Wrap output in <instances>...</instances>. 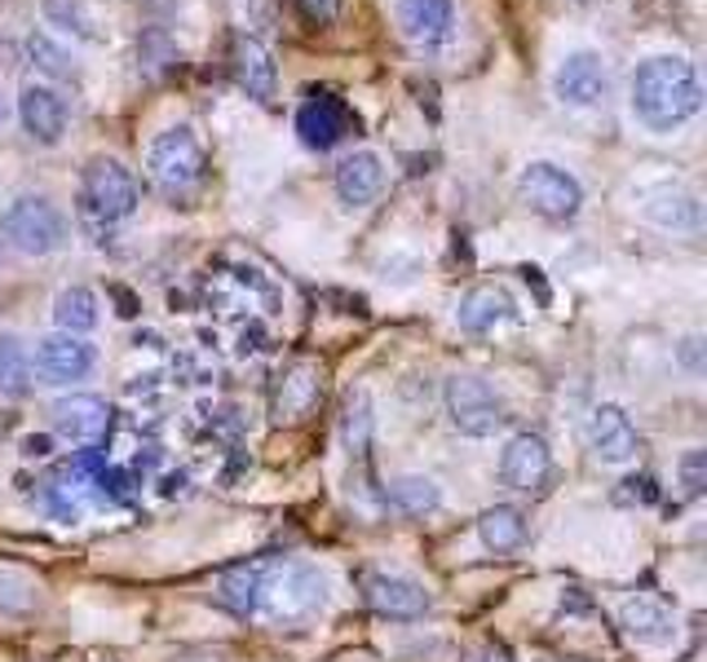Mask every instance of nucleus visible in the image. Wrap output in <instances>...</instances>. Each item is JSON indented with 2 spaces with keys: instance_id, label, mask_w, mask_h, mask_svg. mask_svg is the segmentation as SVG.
Segmentation results:
<instances>
[{
  "instance_id": "nucleus-1",
  "label": "nucleus",
  "mask_w": 707,
  "mask_h": 662,
  "mask_svg": "<svg viewBox=\"0 0 707 662\" xmlns=\"http://www.w3.org/2000/svg\"><path fill=\"white\" fill-rule=\"evenodd\" d=\"M217 601L239 619H262L275 628H301L328 606V575L310 561L270 557L230 566L217 579Z\"/></svg>"
},
{
  "instance_id": "nucleus-2",
  "label": "nucleus",
  "mask_w": 707,
  "mask_h": 662,
  "mask_svg": "<svg viewBox=\"0 0 707 662\" xmlns=\"http://www.w3.org/2000/svg\"><path fill=\"white\" fill-rule=\"evenodd\" d=\"M699 106H704V84L690 58L655 53L633 71V111L646 128L673 133L686 120H695Z\"/></svg>"
},
{
  "instance_id": "nucleus-3",
  "label": "nucleus",
  "mask_w": 707,
  "mask_h": 662,
  "mask_svg": "<svg viewBox=\"0 0 707 662\" xmlns=\"http://www.w3.org/2000/svg\"><path fill=\"white\" fill-rule=\"evenodd\" d=\"M4 239L27 257H49L66 244V217L44 195H18L0 221Z\"/></svg>"
},
{
  "instance_id": "nucleus-4",
  "label": "nucleus",
  "mask_w": 707,
  "mask_h": 662,
  "mask_svg": "<svg viewBox=\"0 0 707 662\" xmlns=\"http://www.w3.org/2000/svg\"><path fill=\"white\" fill-rule=\"evenodd\" d=\"M518 199H522L535 217H544V221H571V217L584 208V186H580L566 168L540 159V164H526V168H522V177H518Z\"/></svg>"
},
{
  "instance_id": "nucleus-5",
  "label": "nucleus",
  "mask_w": 707,
  "mask_h": 662,
  "mask_svg": "<svg viewBox=\"0 0 707 662\" xmlns=\"http://www.w3.org/2000/svg\"><path fill=\"white\" fill-rule=\"evenodd\" d=\"M442 402H447V420L464 433V437H491L509 424V411L504 402L495 397V389L478 375H451L447 389H442Z\"/></svg>"
},
{
  "instance_id": "nucleus-6",
  "label": "nucleus",
  "mask_w": 707,
  "mask_h": 662,
  "mask_svg": "<svg viewBox=\"0 0 707 662\" xmlns=\"http://www.w3.org/2000/svg\"><path fill=\"white\" fill-rule=\"evenodd\" d=\"M80 208L93 221H124L137 208V182L120 159H93L80 177Z\"/></svg>"
},
{
  "instance_id": "nucleus-7",
  "label": "nucleus",
  "mask_w": 707,
  "mask_h": 662,
  "mask_svg": "<svg viewBox=\"0 0 707 662\" xmlns=\"http://www.w3.org/2000/svg\"><path fill=\"white\" fill-rule=\"evenodd\" d=\"M146 164H151V177H155L164 190H173V195L204 182V146H199V137H195L186 124L164 128V133L151 142Z\"/></svg>"
},
{
  "instance_id": "nucleus-8",
  "label": "nucleus",
  "mask_w": 707,
  "mask_h": 662,
  "mask_svg": "<svg viewBox=\"0 0 707 662\" xmlns=\"http://www.w3.org/2000/svg\"><path fill=\"white\" fill-rule=\"evenodd\" d=\"M350 128H354L350 106L337 93H328V89H315L301 102V111H297V133H301V142L310 151H332L337 142H346Z\"/></svg>"
},
{
  "instance_id": "nucleus-9",
  "label": "nucleus",
  "mask_w": 707,
  "mask_h": 662,
  "mask_svg": "<svg viewBox=\"0 0 707 662\" xmlns=\"http://www.w3.org/2000/svg\"><path fill=\"white\" fill-rule=\"evenodd\" d=\"M98 366V349L84 340V335H71V331H53L35 344V371L49 380V384H75L84 380L89 371Z\"/></svg>"
},
{
  "instance_id": "nucleus-10",
  "label": "nucleus",
  "mask_w": 707,
  "mask_h": 662,
  "mask_svg": "<svg viewBox=\"0 0 707 662\" xmlns=\"http://www.w3.org/2000/svg\"><path fill=\"white\" fill-rule=\"evenodd\" d=\"M553 89H557V97L566 106H597L606 97V89H611L602 53H593V49L566 53L562 66H557V75H553Z\"/></svg>"
},
{
  "instance_id": "nucleus-11",
  "label": "nucleus",
  "mask_w": 707,
  "mask_h": 662,
  "mask_svg": "<svg viewBox=\"0 0 707 662\" xmlns=\"http://www.w3.org/2000/svg\"><path fill=\"white\" fill-rule=\"evenodd\" d=\"M588 446L597 451L602 464H628V459H637L642 437H637L633 420L624 415V406L602 402V406L588 415Z\"/></svg>"
},
{
  "instance_id": "nucleus-12",
  "label": "nucleus",
  "mask_w": 707,
  "mask_h": 662,
  "mask_svg": "<svg viewBox=\"0 0 707 662\" xmlns=\"http://www.w3.org/2000/svg\"><path fill=\"white\" fill-rule=\"evenodd\" d=\"M549 468H553V455H549V442L540 433L509 437V446L500 455V482L504 486H513V490H540L549 482Z\"/></svg>"
},
{
  "instance_id": "nucleus-13",
  "label": "nucleus",
  "mask_w": 707,
  "mask_h": 662,
  "mask_svg": "<svg viewBox=\"0 0 707 662\" xmlns=\"http://www.w3.org/2000/svg\"><path fill=\"white\" fill-rule=\"evenodd\" d=\"M362 601L385 619H420L429 610V592L416 579L380 575V570L362 575Z\"/></svg>"
},
{
  "instance_id": "nucleus-14",
  "label": "nucleus",
  "mask_w": 707,
  "mask_h": 662,
  "mask_svg": "<svg viewBox=\"0 0 707 662\" xmlns=\"http://www.w3.org/2000/svg\"><path fill=\"white\" fill-rule=\"evenodd\" d=\"M637 208H642L646 221H655L664 230H699V221H704L699 199L682 186H668V182L637 190Z\"/></svg>"
},
{
  "instance_id": "nucleus-15",
  "label": "nucleus",
  "mask_w": 707,
  "mask_h": 662,
  "mask_svg": "<svg viewBox=\"0 0 707 662\" xmlns=\"http://www.w3.org/2000/svg\"><path fill=\"white\" fill-rule=\"evenodd\" d=\"M619 628L637 641V645H650V650H664V645H673L677 641V619H673V610L664 606V601H655V597H628V601H619Z\"/></svg>"
},
{
  "instance_id": "nucleus-16",
  "label": "nucleus",
  "mask_w": 707,
  "mask_h": 662,
  "mask_svg": "<svg viewBox=\"0 0 707 662\" xmlns=\"http://www.w3.org/2000/svg\"><path fill=\"white\" fill-rule=\"evenodd\" d=\"M18 120H22V128L35 137V142H44V146H53L62 133H66V102L49 89V84H22V93H18Z\"/></svg>"
},
{
  "instance_id": "nucleus-17",
  "label": "nucleus",
  "mask_w": 707,
  "mask_h": 662,
  "mask_svg": "<svg viewBox=\"0 0 707 662\" xmlns=\"http://www.w3.org/2000/svg\"><path fill=\"white\" fill-rule=\"evenodd\" d=\"M53 428L71 442H98L111 428V406L98 393H71L53 402Z\"/></svg>"
},
{
  "instance_id": "nucleus-18",
  "label": "nucleus",
  "mask_w": 707,
  "mask_h": 662,
  "mask_svg": "<svg viewBox=\"0 0 707 662\" xmlns=\"http://www.w3.org/2000/svg\"><path fill=\"white\" fill-rule=\"evenodd\" d=\"M230 58H235V80H239V89H244L248 97H257V102H270V97H275V84H279V71H275L270 49H266L257 35L239 31Z\"/></svg>"
},
{
  "instance_id": "nucleus-19",
  "label": "nucleus",
  "mask_w": 707,
  "mask_h": 662,
  "mask_svg": "<svg viewBox=\"0 0 707 662\" xmlns=\"http://www.w3.org/2000/svg\"><path fill=\"white\" fill-rule=\"evenodd\" d=\"M380 186H385V164H380V155L358 151L350 159H341V168H337V195H341L346 208L371 204V199L380 195Z\"/></svg>"
},
{
  "instance_id": "nucleus-20",
  "label": "nucleus",
  "mask_w": 707,
  "mask_h": 662,
  "mask_svg": "<svg viewBox=\"0 0 707 662\" xmlns=\"http://www.w3.org/2000/svg\"><path fill=\"white\" fill-rule=\"evenodd\" d=\"M513 297L504 292V288H495V283H482V288H473V292H464V301H460V310H455V323L464 331H473V335H482V331L500 328L504 319H513Z\"/></svg>"
},
{
  "instance_id": "nucleus-21",
  "label": "nucleus",
  "mask_w": 707,
  "mask_h": 662,
  "mask_svg": "<svg viewBox=\"0 0 707 662\" xmlns=\"http://www.w3.org/2000/svg\"><path fill=\"white\" fill-rule=\"evenodd\" d=\"M451 0H402L398 4V22L407 31V40L416 44H438L451 31Z\"/></svg>"
},
{
  "instance_id": "nucleus-22",
  "label": "nucleus",
  "mask_w": 707,
  "mask_h": 662,
  "mask_svg": "<svg viewBox=\"0 0 707 662\" xmlns=\"http://www.w3.org/2000/svg\"><path fill=\"white\" fill-rule=\"evenodd\" d=\"M478 535H482V544H486L491 552H513V548H522V539H526V517H522L513 504L486 508V513L478 517Z\"/></svg>"
},
{
  "instance_id": "nucleus-23",
  "label": "nucleus",
  "mask_w": 707,
  "mask_h": 662,
  "mask_svg": "<svg viewBox=\"0 0 707 662\" xmlns=\"http://www.w3.org/2000/svg\"><path fill=\"white\" fill-rule=\"evenodd\" d=\"M53 323L71 335H84V331L98 328V297L89 288H62L58 301H53Z\"/></svg>"
},
{
  "instance_id": "nucleus-24",
  "label": "nucleus",
  "mask_w": 707,
  "mask_h": 662,
  "mask_svg": "<svg viewBox=\"0 0 707 662\" xmlns=\"http://www.w3.org/2000/svg\"><path fill=\"white\" fill-rule=\"evenodd\" d=\"M385 499H389L398 513H407V517H424V513H433V508L442 504L438 486H433L429 477H416V473L393 477V482H389V490H385Z\"/></svg>"
},
{
  "instance_id": "nucleus-25",
  "label": "nucleus",
  "mask_w": 707,
  "mask_h": 662,
  "mask_svg": "<svg viewBox=\"0 0 707 662\" xmlns=\"http://www.w3.org/2000/svg\"><path fill=\"white\" fill-rule=\"evenodd\" d=\"M31 389V358L27 344L13 331H0V393L4 397H22Z\"/></svg>"
},
{
  "instance_id": "nucleus-26",
  "label": "nucleus",
  "mask_w": 707,
  "mask_h": 662,
  "mask_svg": "<svg viewBox=\"0 0 707 662\" xmlns=\"http://www.w3.org/2000/svg\"><path fill=\"white\" fill-rule=\"evenodd\" d=\"M279 393H297V402H279V420H301V415L310 411V402L319 397V380H315L310 366H297V371L284 380Z\"/></svg>"
},
{
  "instance_id": "nucleus-27",
  "label": "nucleus",
  "mask_w": 707,
  "mask_h": 662,
  "mask_svg": "<svg viewBox=\"0 0 707 662\" xmlns=\"http://www.w3.org/2000/svg\"><path fill=\"white\" fill-rule=\"evenodd\" d=\"M27 58H31L40 71H49V75H71L66 53H62L49 35H40V31H31V35H27Z\"/></svg>"
},
{
  "instance_id": "nucleus-28",
  "label": "nucleus",
  "mask_w": 707,
  "mask_h": 662,
  "mask_svg": "<svg viewBox=\"0 0 707 662\" xmlns=\"http://www.w3.org/2000/svg\"><path fill=\"white\" fill-rule=\"evenodd\" d=\"M44 13H49L53 22L62 18V22H66V31L84 35V40H102V31H93L98 22H93V18H89V13L80 9V4H66V0H49V4H44Z\"/></svg>"
},
{
  "instance_id": "nucleus-29",
  "label": "nucleus",
  "mask_w": 707,
  "mask_h": 662,
  "mask_svg": "<svg viewBox=\"0 0 707 662\" xmlns=\"http://www.w3.org/2000/svg\"><path fill=\"white\" fill-rule=\"evenodd\" d=\"M677 468H682V486H686V495H690V499H699V495H704V486H707V451H699V446H695V451H686Z\"/></svg>"
},
{
  "instance_id": "nucleus-30",
  "label": "nucleus",
  "mask_w": 707,
  "mask_h": 662,
  "mask_svg": "<svg viewBox=\"0 0 707 662\" xmlns=\"http://www.w3.org/2000/svg\"><path fill=\"white\" fill-rule=\"evenodd\" d=\"M297 9H301L310 22L324 27V22H332V18L341 13V0H297Z\"/></svg>"
},
{
  "instance_id": "nucleus-31",
  "label": "nucleus",
  "mask_w": 707,
  "mask_h": 662,
  "mask_svg": "<svg viewBox=\"0 0 707 662\" xmlns=\"http://www.w3.org/2000/svg\"><path fill=\"white\" fill-rule=\"evenodd\" d=\"M464 662H513V654H509V645H500V641H482V645H473V650L464 654Z\"/></svg>"
},
{
  "instance_id": "nucleus-32",
  "label": "nucleus",
  "mask_w": 707,
  "mask_h": 662,
  "mask_svg": "<svg viewBox=\"0 0 707 662\" xmlns=\"http://www.w3.org/2000/svg\"><path fill=\"white\" fill-rule=\"evenodd\" d=\"M682 362H686L690 375L704 371V335H686V340H682Z\"/></svg>"
},
{
  "instance_id": "nucleus-33",
  "label": "nucleus",
  "mask_w": 707,
  "mask_h": 662,
  "mask_svg": "<svg viewBox=\"0 0 707 662\" xmlns=\"http://www.w3.org/2000/svg\"><path fill=\"white\" fill-rule=\"evenodd\" d=\"M4 115H9V106H4V97H0V124H4Z\"/></svg>"
}]
</instances>
